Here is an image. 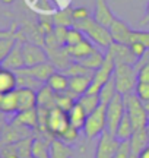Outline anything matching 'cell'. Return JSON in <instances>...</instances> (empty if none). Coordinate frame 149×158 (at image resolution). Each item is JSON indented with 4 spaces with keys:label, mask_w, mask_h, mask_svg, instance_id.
I'll return each mask as SVG.
<instances>
[{
    "label": "cell",
    "mask_w": 149,
    "mask_h": 158,
    "mask_svg": "<svg viewBox=\"0 0 149 158\" xmlns=\"http://www.w3.org/2000/svg\"><path fill=\"white\" fill-rule=\"evenodd\" d=\"M76 28H79L85 37L88 40H91L94 44L97 45L98 48L101 50H108L110 45L113 44V37H111V32H110V28L105 27L103 23L97 22L94 18H88L85 21H80V22H76L73 25Z\"/></svg>",
    "instance_id": "obj_1"
},
{
    "label": "cell",
    "mask_w": 149,
    "mask_h": 158,
    "mask_svg": "<svg viewBox=\"0 0 149 158\" xmlns=\"http://www.w3.org/2000/svg\"><path fill=\"white\" fill-rule=\"evenodd\" d=\"M114 81L117 92L121 95L133 94L138 85V69L132 64H115Z\"/></svg>",
    "instance_id": "obj_2"
},
{
    "label": "cell",
    "mask_w": 149,
    "mask_h": 158,
    "mask_svg": "<svg viewBox=\"0 0 149 158\" xmlns=\"http://www.w3.org/2000/svg\"><path fill=\"white\" fill-rule=\"evenodd\" d=\"M82 132L86 139L99 138L104 132H107V106L101 104L97 110L88 114Z\"/></svg>",
    "instance_id": "obj_3"
},
{
    "label": "cell",
    "mask_w": 149,
    "mask_h": 158,
    "mask_svg": "<svg viewBox=\"0 0 149 158\" xmlns=\"http://www.w3.org/2000/svg\"><path fill=\"white\" fill-rule=\"evenodd\" d=\"M123 98H124L126 113L129 114V117L132 120L135 130L146 127L149 120V113L146 111V108L143 107V102L139 100V97L133 92V94L123 95Z\"/></svg>",
    "instance_id": "obj_4"
},
{
    "label": "cell",
    "mask_w": 149,
    "mask_h": 158,
    "mask_svg": "<svg viewBox=\"0 0 149 158\" xmlns=\"http://www.w3.org/2000/svg\"><path fill=\"white\" fill-rule=\"evenodd\" d=\"M114 70H115V63L114 60L111 59L108 53H105V59H104V63L101 64V68H98L95 72H94V76H92V82L89 85V88L86 91V94H99L101 88L104 86V84H107L110 79L114 76Z\"/></svg>",
    "instance_id": "obj_5"
},
{
    "label": "cell",
    "mask_w": 149,
    "mask_h": 158,
    "mask_svg": "<svg viewBox=\"0 0 149 158\" xmlns=\"http://www.w3.org/2000/svg\"><path fill=\"white\" fill-rule=\"evenodd\" d=\"M126 114V106L124 98L121 94H115V97L107 104V132L115 136V132L119 129L121 118Z\"/></svg>",
    "instance_id": "obj_6"
},
{
    "label": "cell",
    "mask_w": 149,
    "mask_h": 158,
    "mask_svg": "<svg viewBox=\"0 0 149 158\" xmlns=\"http://www.w3.org/2000/svg\"><path fill=\"white\" fill-rule=\"evenodd\" d=\"M69 126L70 122L67 111H64V110L58 107H54L48 111V116H47V132L53 138L57 139Z\"/></svg>",
    "instance_id": "obj_7"
},
{
    "label": "cell",
    "mask_w": 149,
    "mask_h": 158,
    "mask_svg": "<svg viewBox=\"0 0 149 158\" xmlns=\"http://www.w3.org/2000/svg\"><path fill=\"white\" fill-rule=\"evenodd\" d=\"M22 53H23L25 68L48 62L47 50L42 45H38V44H35V43H29V41L22 43Z\"/></svg>",
    "instance_id": "obj_8"
},
{
    "label": "cell",
    "mask_w": 149,
    "mask_h": 158,
    "mask_svg": "<svg viewBox=\"0 0 149 158\" xmlns=\"http://www.w3.org/2000/svg\"><path fill=\"white\" fill-rule=\"evenodd\" d=\"M120 142L121 141H119L114 135L104 132L98 138V143L95 148V158H114L120 148Z\"/></svg>",
    "instance_id": "obj_9"
},
{
    "label": "cell",
    "mask_w": 149,
    "mask_h": 158,
    "mask_svg": "<svg viewBox=\"0 0 149 158\" xmlns=\"http://www.w3.org/2000/svg\"><path fill=\"white\" fill-rule=\"evenodd\" d=\"M105 53H108L111 56V59L114 60L115 64H132V66H135L139 62V59L130 50V45H126V44L113 43Z\"/></svg>",
    "instance_id": "obj_10"
},
{
    "label": "cell",
    "mask_w": 149,
    "mask_h": 158,
    "mask_svg": "<svg viewBox=\"0 0 149 158\" xmlns=\"http://www.w3.org/2000/svg\"><path fill=\"white\" fill-rule=\"evenodd\" d=\"M110 32H111V37H113V41L114 43H120V44H126L129 45L132 43V37H133V31L129 25H127L123 19L120 18H114L113 23L108 27Z\"/></svg>",
    "instance_id": "obj_11"
},
{
    "label": "cell",
    "mask_w": 149,
    "mask_h": 158,
    "mask_svg": "<svg viewBox=\"0 0 149 158\" xmlns=\"http://www.w3.org/2000/svg\"><path fill=\"white\" fill-rule=\"evenodd\" d=\"M57 69L54 68V64L50 62L41 63V64H35V66H29V68H22L21 70H18L16 73H22V75H28L31 78L40 81L41 84H46L48 78L51 76Z\"/></svg>",
    "instance_id": "obj_12"
},
{
    "label": "cell",
    "mask_w": 149,
    "mask_h": 158,
    "mask_svg": "<svg viewBox=\"0 0 149 158\" xmlns=\"http://www.w3.org/2000/svg\"><path fill=\"white\" fill-rule=\"evenodd\" d=\"M22 43L21 40H18L15 47L10 50V53L6 56V59L2 62V68L9 69L13 72H18L22 68H25V62H23V53H22Z\"/></svg>",
    "instance_id": "obj_13"
},
{
    "label": "cell",
    "mask_w": 149,
    "mask_h": 158,
    "mask_svg": "<svg viewBox=\"0 0 149 158\" xmlns=\"http://www.w3.org/2000/svg\"><path fill=\"white\" fill-rule=\"evenodd\" d=\"M66 50H67L70 59H72L73 62H80V60H83V59L88 57L89 54L95 53V51L98 50V47L92 43L91 40L85 38L83 41H80L79 44L73 45V47H66Z\"/></svg>",
    "instance_id": "obj_14"
},
{
    "label": "cell",
    "mask_w": 149,
    "mask_h": 158,
    "mask_svg": "<svg viewBox=\"0 0 149 158\" xmlns=\"http://www.w3.org/2000/svg\"><path fill=\"white\" fill-rule=\"evenodd\" d=\"M92 18L97 22L103 23L105 27H110L113 21H114L115 15L113 13L110 5L107 3V0H95V6H94V15Z\"/></svg>",
    "instance_id": "obj_15"
},
{
    "label": "cell",
    "mask_w": 149,
    "mask_h": 158,
    "mask_svg": "<svg viewBox=\"0 0 149 158\" xmlns=\"http://www.w3.org/2000/svg\"><path fill=\"white\" fill-rule=\"evenodd\" d=\"M12 123L28 127V129L35 130L38 129V110L37 108H31V110H23V111H18L16 116L12 118Z\"/></svg>",
    "instance_id": "obj_16"
},
{
    "label": "cell",
    "mask_w": 149,
    "mask_h": 158,
    "mask_svg": "<svg viewBox=\"0 0 149 158\" xmlns=\"http://www.w3.org/2000/svg\"><path fill=\"white\" fill-rule=\"evenodd\" d=\"M129 142H130V149H132L130 158H138L139 154L149 145V136H148V132H146V127L135 130L132 138L129 139Z\"/></svg>",
    "instance_id": "obj_17"
},
{
    "label": "cell",
    "mask_w": 149,
    "mask_h": 158,
    "mask_svg": "<svg viewBox=\"0 0 149 158\" xmlns=\"http://www.w3.org/2000/svg\"><path fill=\"white\" fill-rule=\"evenodd\" d=\"M92 76L94 75H82V76H72L69 78V89L74 98H79L80 95L86 94V91L89 88V85L92 82Z\"/></svg>",
    "instance_id": "obj_18"
},
{
    "label": "cell",
    "mask_w": 149,
    "mask_h": 158,
    "mask_svg": "<svg viewBox=\"0 0 149 158\" xmlns=\"http://www.w3.org/2000/svg\"><path fill=\"white\" fill-rule=\"evenodd\" d=\"M19 111L37 108V91L31 88H16Z\"/></svg>",
    "instance_id": "obj_19"
},
{
    "label": "cell",
    "mask_w": 149,
    "mask_h": 158,
    "mask_svg": "<svg viewBox=\"0 0 149 158\" xmlns=\"http://www.w3.org/2000/svg\"><path fill=\"white\" fill-rule=\"evenodd\" d=\"M54 107H56V92L47 84H44L37 91V108L51 110Z\"/></svg>",
    "instance_id": "obj_20"
},
{
    "label": "cell",
    "mask_w": 149,
    "mask_h": 158,
    "mask_svg": "<svg viewBox=\"0 0 149 158\" xmlns=\"http://www.w3.org/2000/svg\"><path fill=\"white\" fill-rule=\"evenodd\" d=\"M51 19L54 27H66V28H72L74 25L73 19V7L66 6L62 9H57L51 13Z\"/></svg>",
    "instance_id": "obj_21"
},
{
    "label": "cell",
    "mask_w": 149,
    "mask_h": 158,
    "mask_svg": "<svg viewBox=\"0 0 149 158\" xmlns=\"http://www.w3.org/2000/svg\"><path fill=\"white\" fill-rule=\"evenodd\" d=\"M18 88V75L13 70L2 69L0 70V92L7 94Z\"/></svg>",
    "instance_id": "obj_22"
},
{
    "label": "cell",
    "mask_w": 149,
    "mask_h": 158,
    "mask_svg": "<svg viewBox=\"0 0 149 158\" xmlns=\"http://www.w3.org/2000/svg\"><path fill=\"white\" fill-rule=\"evenodd\" d=\"M46 84L48 85L56 94L66 92V91L69 89V76L64 73V72L56 70V72L48 78V81H47Z\"/></svg>",
    "instance_id": "obj_23"
},
{
    "label": "cell",
    "mask_w": 149,
    "mask_h": 158,
    "mask_svg": "<svg viewBox=\"0 0 149 158\" xmlns=\"http://www.w3.org/2000/svg\"><path fill=\"white\" fill-rule=\"evenodd\" d=\"M48 155H50V158H72L73 149L70 148V145H66L60 139H53L50 142Z\"/></svg>",
    "instance_id": "obj_24"
},
{
    "label": "cell",
    "mask_w": 149,
    "mask_h": 158,
    "mask_svg": "<svg viewBox=\"0 0 149 158\" xmlns=\"http://www.w3.org/2000/svg\"><path fill=\"white\" fill-rule=\"evenodd\" d=\"M67 114H69L70 126H73V127H76V129H79V130L83 129L86 117H88V113H86L85 108L82 107L79 102L76 101V104L72 107V110H70Z\"/></svg>",
    "instance_id": "obj_25"
},
{
    "label": "cell",
    "mask_w": 149,
    "mask_h": 158,
    "mask_svg": "<svg viewBox=\"0 0 149 158\" xmlns=\"http://www.w3.org/2000/svg\"><path fill=\"white\" fill-rule=\"evenodd\" d=\"M19 111L18 108V95L16 89L3 94L2 100H0V113L3 114H15Z\"/></svg>",
    "instance_id": "obj_26"
},
{
    "label": "cell",
    "mask_w": 149,
    "mask_h": 158,
    "mask_svg": "<svg viewBox=\"0 0 149 158\" xmlns=\"http://www.w3.org/2000/svg\"><path fill=\"white\" fill-rule=\"evenodd\" d=\"M133 132H135V127H133V123L130 117H129V114H124V117L121 118L120 124H119V129L115 132V138L119 139V141H129L130 138H132Z\"/></svg>",
    "instance_id": "obj_27"
},
{
    "label": "cell",
    "mask_w": 149,
    "mask_h": 158,
    "mask_svg": "<svg viewBox=\"0 0 149 158\" xmlns=\"http://www.w3.org/2000/svg\"><path fill=\"white\" fill-rule=\"evenodd\" d=\"M104 59H105V53H104L101 48H98L95 53L89 54L88 57H85L83 60H80V64H83L85 68L91 69V70H97L98 68H101V64L104 63Z\"/></svg>",
    "instance_id": "obj_28"
},
{
    "label": "cell",
    "mask_w": 149,
    "mask_h": 158,
    "mask_svg": "<svg viewBox=\"0 0 149 158\" xmlns=\"http://www.w3.org/2000/svg\"><path fill=\"white\" fill-rule=\"evenodd\" d=\"M115 94H117V88H115V81H114V76H113L107 84H104V86L101 88L98 97H99L101 104L107 106V104H108V102L115 97Z\"/></svg>",
    "instance_id": "obj_29"
},
{
    "label": "cell",
    "mask_w": 149,
    "mask_h": 158,
    "mask_svg": "<svg viewBox=\"0 0 149 158\" xmlns=\"http://www.w3.org/2000/svg\"><path fill=\"white\" fill-rule=\"evenodd\" d=\"M78 102L85 108V111L88 114L92 113L94 110H97V108L101 106L99 97H98L97 94H83V95H80L79 98H78Z\"/></svg>",
    "instance_id": "obj_30"
},
{
    "label": "cell",
    "mask_w": 149,
    "mask_h": 158,
    "mask_svg": "<svg viewBox=\"0 0 149 158\" xmlns=\"http://www.w3.org/2000/svg\"><path fill=\"white\" fill-rule=\"evenodd\" d=\"M78 101V98H74L70 92H60V94H56V107L62 108L64 111H67L69 113L72 107H73L74 104Z\"/></svg>",
    "instance_id": "obj_31"
},
{
    "label": "cell",
    "mask_w": 149,
    "mask_h": 158,
    "mask_svg": "<svg viewBox=\"0 0 149 158\" xmlns=\"http://www.w3.org/2000/svg\"><path fill=\"white\" fill-rule=\"evenodd\" d=\"M32 143H34V136H29L25 139H21L19 142L13 143L16 148V152L21 158H29L32 157Z\"/></svg>",
    "instance_id": "obj_32"
},
{
    "label": "cell",
    "mask_w": 149,
    "mask_h": 158,
    "mask_svg": "<svg viewBox=\"0 0 149 158\" xmlns=\"http://www.w3.org/2000/svg\"><path fill=\"white\" fill-rule=\"evenodd\" d=\"M16 41H18L16 32L7 35V37L0 38V63L3 62L6 59V56L10 53V50L15 47V44H16Z\"/></svg>",
    "instance_id": "obj_33"
},
{
    "label": "cell",
    "mask_w": 149,
    "mask_h": 158,
    "mask_svg": "<svg viewBox=\"0 0 149 158\" xmlns=\"http://www.w3.org/2000/svg\"><path fill=\"white\" fill-rule=\"evenodd\" d=\"M18 75V88H31V89L38 91L44 84H41L40 81L31 78L28 75H22V73H16Z\"/></svg>",
    "instance_id": "obj_34"
},
{
    "label": "cell",
    "mask_w": 149,
    "mask_h": 158,
    "mask_svg": "<svg viewBox=\"0 0 149 158\" xmlns=\"http://www.w3.org/2000/svg\"><path fill=\"white\" fill-rule=\"evenodd\" d=\"M64 73L67 75L69 78H72V76H82V75H94V70L85 68L79 62H72L69 64V68L64 70Z\"/></svg>",
    "instance_id": "obj_35"
},
{
    "label": "cell",
    "mask_w": 149,
    "mask_h": 158,
    "mask_svg": "<svg viewBox=\"0 0 149 158\" xmlns=\"http://www.w3.org/2000/svg\"><path fill=\"white\" fill-rule=\"evenodd\" d=\"M79 133H80L79 129H76V127H73V126H69L62 135L58 136L57 139H60L62 142H64L66 145H73V143H76L78 139H79Z\"/></svg>",
    "instance_id": "obj_36"
},
{
    "label": "cell",
    "mask_w": 149,
    "mask_h": 158,
    "mask_svg": "<svg viewBox=\"0 0 149 158\" xmlns=\"http://www.w3.org/2000/svg\"><path fill=\"white\" fill-rule=\"evenodd\" d=\"M86 37L85 34L76 27H72L67 31V38H66V47H73V45L79 44L80 41H83Z\"/></svg>",
    "instance_id": "obj_37"
},
{
    "label": "cell",
    "mask_w": 149,
    "mask_h": 158,
    "mask_svg": "<svg viewBox=\"0 0 149 158\" xmlns=\"http://www.w3.org/2000/svg\"><path fill=\"white\" fill-rule=\"evenodd\" d=\"M91 12L88 7L85 6H78V7H73V19H74V23L76 22H80V21H85L88 18H91Z\"/></svg>",
    "instance_id": "obj_38"
},
{
    "label": "cell",
    "mask_w": 149,
    "mask_h": 158,
    "mask_svg": "<svg viewBox=\"0 0 149 158\" xmlns=\"http://www.w3.org/2000/svg\"><path fill=\"white\" fill-rule=\"evenodd\" d=\"M135 94L139 97V100L142 102L149 101V84H145V82H138L136 85V89H135Z\"/></svg>",
    "instance_id": "obj_39"
},
{
    "label": "cell",
    "mask_w": 149,
    "mask_h": 158,
    "mask_svg": "<svg viewBox=\"0 0 149 158\" xmlns=\"http://www.w3.org/2000/svg\"><path fill=\"white\" fill-rule=\"evenodd\" d=\"M67 31H69V28H66V27H54L53 34H54V37H56V40H57V43L60 47H66Z\"/></svg>",
    "instance_id": "obj_40"
},
{
    "label": "cell",
    "mask_w": 149,
    "mask_h": 158,
    "mask_svg": "<svg viewBox=\"0 0 149 158\" xmlns=\"http://www.w3.org/2000/svg\"><path fill=\"white\" fill-rule=\"evenodd\" d=\"M133 41H139L149 50V31H133V37H132V43ZM130 43V44H132ZM129 44V45H130Z\"/></svg>",
    "instance_id": "obj_41"
},
{
    "label": "cell",
    "mask_w": 149,
    "mask_h": 158,
    "mask_svg": "<svg viewBox=\"0 0 149 158\" xmlns=\"http://www.w3.org/2000/svg\"><path fill=\"white\" fill-rule=\"evenodd\" d=\"M0 158H21L16 152L15 145H3L0 147Z\"/></svg>",
    "instance_id": "obj_42"
},
{
    "label": "cell",
    "mask_w": 149,
    "mask_h": 158,
    "mask_svg": "<svg viewBox=\"0 0 149 158\" xmlns=\"http://www.w3.org/2000/svg\"><path fill=\"white\" fill-rule=\"evenodd\" d=\"M132 155V149H130V142L129 141H121L120 142V148L115 154L114 158H130Z\"/></svg>",
    "instance_id": "obj_43"
},
{
    "label": "cell",
    "mask_w": 149,
    "mask_h": 158,
    "mask_svg": "<svg viewBox=\"0 0 149 158\" xmlns=\"http://www.w3.org/2000/svg\"><path fill=\"white\" fill-rule=\"evenodd\" d=\"M130 50L133 51V54L138 57V59H140V57L145 56V53L148 51V48H146L142 43H139V41H133L132 44H130Z\"/></svg>",
    "instance_id": "obj_44"
},
{
    "label": "cell",
    "mask_w": 149,
    "mask_h": 158,
    "mask_svg": "<svg viewBox=\"0 0 149 158\" xmlns=\"http://www.w3.org/2000/svg\"><path fill=\"white\" fill-rule=\"evenodd\" d=\"M138 69V81L139 82H145L149 84V64H143Z\"/></svg>",
    "instance_id": "obj_45"
},
{
    "label": "cell",
    "mask_w": 149,
    "mask_h": 158,
    "mask_svg": "<svg viewBox=\"0 0 149 158\" xmlns=\"http://www.w3.org/2000/svg\"><path fill=\"white\" fill-rule=\"evenodd\" d=\"M16 31H18V22H16V21H13L9 29H0V38H3V37H7V35L13 34V32H16Z\"/></svg>",
    "instance_id": "obj_46"
},
{
    "label": "cell",
    "mask_w": 149,
    "mask_h": 158,
    "mask_svg": "<svg viewBox=\"0 0 149 158\" xmlns=\"http://www.w3.org/2000/svg\"><path fill=\"white\" fill-rule=\"evenodd\" d=\"M149 25V2L146 5V9H145V15H143V19L140 22V27H148Z\"/></svg>",
    "instance_id": "obj_47"
},
{
    "label": "cell",
    "mask_w": 149,
    "mask_h": 158,
    "mask_svg": "<svg viewBox=\"0 0 149 158\" xmlns=\"http://www.w3.org/2000/svg\"><path fill=\"white\" fill-rule=\"evenodd\" d=\"M138 158H149V145H148L146 148H145L142 152L139 154V157H138Z\"/></svg>",
    "instance_id": "obj_48"
},
{
    "label": "cell",
    "mask_w": 149,
    "mask_h": 158,
    "mask_svg": "<svg viewBox=\"0 0 149 158\" xmlns=\"http://www.w3.org/2000/svg\"><path fill=\"white\" fill-rule=\"evenodd\" d=\"M3 5H12V3H15V0H0Z\"/></svg>",
    "instance_id": "obj_49"
},
{
    "label": "cell",
    "mask_w": 149,
    "mask_h": 158,
    "mask_svg": "<svg viewBox=\"0 0 149 158\" xmlns=\"http://www.w3.org/2000/svg\"><path fill=\"white\" fill-rule=\"evenodd\" d=\"M143 107L146 108V111L149 113V101H145V102H143Z\"/></svg>",
    "instance_id": "obj_50"
},
{
    "label": "cell",
    "mask_w": 149,
    "mask_h": 158,
    "mask_svg": "<svg viewBox=\"0 0 149 158\" xmlns=\"http://www.w3.org/2000/svg\"><path fill=\"white\" fill-rule=\"evenodd\" d=\"M2 124H5V123H3V122H0V136H2V129H3V126H2Z\"/></svg>",
    "instance_id": "obj_51"
},
{
    "label": "cell",
    "mask_w": 149,
    "mask_h": 158,
    "mask_svg": "<svg viewBox=\"0 0 149 158\" xmlns=\"http://www.w3.org/2000/svg\"><path fill=\"white\" fill-rule=\"evenodd\" d=\"M146 132H148V136H149V120H148V124H146Z\"/></svg>",
    "instance_id": "obj_52"
},
{
    "label": "cell",
    "mask_w": 149,
    "mask_h": 158,
    "mask_svg": "<svg viewBox=\"0 0 149 158\" xmlns=\"http://www.w3.org/2000/svg\"><path fill=\"white\" fill-rule=\"evenodd\" d=\"M2 69H3V68H2V63H0V70H2Z\"/></svg>",
    "instance_id": "obj_53"
}]
</instances>
